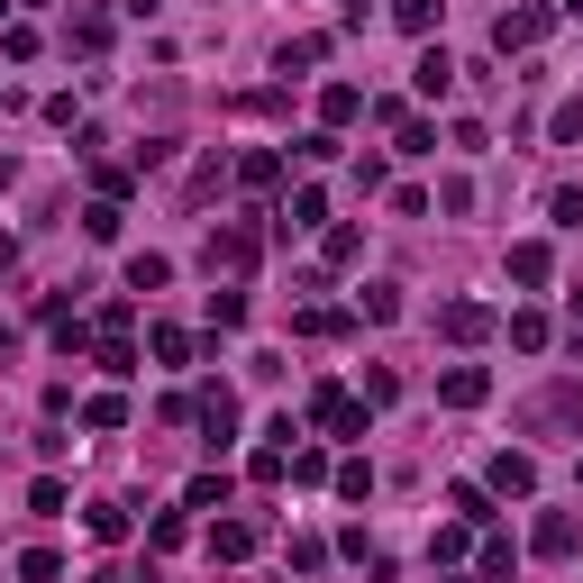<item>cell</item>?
<instances>
[{
  "instance_id": "obj_5",
  "label": "cell",
  "mask_w": 583,
  "mask_h": 583,
  "mask_svg": "<svg viewBox=\"0 0 583 583\" xmlns=\"http://www.w3.org/2000/svg\"><path fill=\"white\" fill-rule=\"evenodd\" d=\"M438 328H447L456 347H474V338H493V311H484V301H447V311H438Z\"/></svg>"
},
{
  "instance_id": "obj_2",
  "label": "cell",
  "mask_w": 583,
  "mask_h": 583,
  "mask_svg": "<svg viewBox=\"0 0 583 583\" xmlns=\"http://www.w3.org/2000/svg\"><path fill=\"white\" fill-rule=\"evenodd\" d=\"M538 37H547V10H501V19H493V46H501V56H529Z\"/></svg>"
},
{
  "instance_id": "obj_3",
  "label": "cell",
  "mask_w": 583,
  "mask_h": 583,
  "mask_svg": "<svg viewBox=\"0 0 583 583\" xmlns=\"http://www.w3.org/2000/svg\"><path fill=\"white\" fill-rule=\"evenodd\" d=\"M311 420H319V428H338V438H365V411H356L338 384H319V392H311Z\"/></svg>"
},
{
  "instance_id": "obj_15",
  "label": "cell",
  "mask_w": 583,
  "mask_h": 583,
  "mask_svg": "<svg viewBox=\"0 0 583 583\" xmlns=\"http://www.w3.org/2000/svg\"><path fill=\"white\" fill-rule=\"evenodd\" d=\"M73 46H83V56H100V46H110V19H100V10H73Z\"/></svg>"
},
{
  "instance_id": "obj_26",
  "label": "cell",
  "mask_w": 583,
  "mask_h": 583,
  "mask_svg": "<svg viewBox=\"0 0 583 583\" xmlns=\"http://www.w3.org/2000/svg\"><path fill=\"white\" fill-rule=\"evenodd\" d=\"M19 574H28V583H56L64 566H56V547H28V556H19Z\"/></svg>"
},
{
  "instance_id": "obj_28",
  "label": "cell",
  "mask_w": 583,
  "mask_h": 583,
  "mask_svg": "<svg viewBox=\"0 0 583 583\" xmlns=\"http://www.w3.org/2000/svg\"><path fill=\"white\" fill-rule=\"evenodd\" d=\"M210 319L219 328H246V292H210Z\"/></svg>"
},
{
  "instance_id": "obj_25",
  "label": "cell",
  "mask_w": 583,
  "mask_h": 583,
  "mask_svg": "<svg viewBox=\"0 0 583 583\" xmlns=\"http://www.w3.org/2000/svg\"><path fill=\"white\" fill-rule=\"evenodd\" d=\"M183 501H192V511H219V501H228V474H201V484H192Z\"/></svg>"
},
{
  "instance_id": "obj_6",
  "label": "cell",
  "mask_w": 583,
  "mask_h": 583,
  "mask_svg": "<svg viewBox=\"0 0 583 583\" xmlns=\"http://www.w3.org/2000/svg\"><path fill=\"white\" fill-rule=\"evenodd\" d=\"M493 493H511V501H529V493H538V465H529V456H511V447H501V456H493Z\"/></svg>"
},
{
  "instance_id": "obj_12",
  "label": "cell",
  "mask_w": 583,
  "mask_h": 583,
  "mask_svg": "<svg viewBox=\"0 0 583 583\" xmlns=\"http://www.w3.org/2000/svg\"><path fill=\"white\" fill-rule=\"evenodd\" d=\"M201 428H210V447L238 438V401H228V392H201Z\"/></svg>"
},
{
  "instance_id": "obj_16",
  "label": "cell",
  "mask_w": 583,
  "mask_h": 583,
  "mask_svg": "<svg viewBox=\"0 0 583 583\" xmlns=\"http://www.w3.org/2000/svg\"><path fill=\"white\" fill-rule=\"evenodd\" d=\"M238 183H246V192H274V183H283V156H246Z\"/></svg>"
},
{
  "instance_id": "obj_29",
  "label": "cell",
  "mask_w": 583,
  "mask_h": 583,
  "mask_svg": "<svg viewBox=\"0 0 583 583\" xmlns=\"http://www.w3.org/2000/svg\"><path fill=\"white\" fill-rule=\"evenodd\" d=\"M547 210H556V228H583V192L566 183V192H556V201H547Z\"/></svg>"
},
{
  "instance_id": "obj_13",
  "label": "cell",
  "mask_w": 583,
  "mask_h": 583,
  "mask_svg": "<svg viewBox=\"0 0 583 583\" xmlns=\"http://www.w3.org/2000/svg\"><path fill=\"white\" fill-rule=\"evenodd\" d=\"M447 83H456V56H447V46H428V56H420V92H428V100H438Z\"/></svg>"
},
{
  "instance_id": "obj_23",
  "label": "cell",
  "mask_w": 583,
  "mask_h": 583,
  "mask_svg": "<svg viewBox=\"0 0 583 583\" xmlns=\"http://www.w3.org/2000/svg\"><path fill=\"white\" fill-rule=\"evenodd\" d=\"M0 56H10V64H28V56H37V28H19V19H10V28H0Z\"/></svg>"
},
{
  "instance_id": "obj_20",
  "label": "cell",
  "mask_w": 583,
  "mask_h": 583,
  "mask_svg": "<svg viewBox=\"0 0 583 583\" xmlns=\"http://www.w3.org/2000/svg\"><path fill=\"white\" fill-rule=\"evenodd\" d=\"M83 420H92V428H119V420H129V401H119V392H92Z\"/></svg>"
},
{
  "instance_id": "obj_8",
  "label": "cell",
  "mask_w": 583,
  "mask_h": 583,
  "mask_svg": "<svg viewBox=\"0 0 583 583\" xmlns=\"http://www.w3.org/2000/svg\"><path fill=\"white\" fill-rule=\"evenodd\" d=\"M319 119H328V129H347V119H365V92H356V83H328V92H319Z\"/></svg>"
},
{
  "instance_id": "obj_17",
  "label": "cell",
  "mask_w": 583,
  "mask_h": 583,
  "mask_svg": "<svg viewBox=\"0 0 583 583\" xmlns=\"http://www.w3.org/2000/svg\"><path fill=\"white\" fill-rule=\"evenodd\" d=\"M547 137H556V146H583V100H556V119H547Z\"/></svg>"
},
{
  "instance_id": "obj_4",
  "label": "cell",
  "mask_w": 583,
  "mask_h": 583,
  "mask_svg": "<svg viewBox=\"0 0 583 583\" xmlns=\"http://www.w3.org/2000/svg\"><path fill=\"white\" fill-rule=\"evenodd\" d=\"M520 420H529V428H583V392H538Z\"/></svg>"
},
{
  "instance_id": "obj_27",
  "label": "cell",
  "mask_w": 583,
  "mask_h": 583,
  "mask_svg": "<svg viewBox=\"0 0 583 583\" xmlns=\"http://www.w3.org/2000/svg\"><path fill=\"white\" fill-rule=\"evenodd\" d=\"M319 56H328V37H301V46H283V73H311Z\"/></svg>"
},
{
  "instance_id": "obj_21",
  "label": "cell",
  "mask_w": 583,
  "mask_h": 583,
  "mask_svg": "<svg viewBox=\"0 0 583 583\" xmlns=\"http://www.w3.org/2000/svg\"><path fill=\"white\" fill-rule=\"evenodd\" d=\"M328 219V201L319 192H292V210H283V228H319Z\"/></svg>"
},
{
  "instance_id": "obj_9",
  "label": "cell",
  "mask_w": 583,
  "mask_h": 583,
  "mask_svg": "<svg viewBox=\"0 0 583 583\" xmlns=\"http://www.w3.org/2000/svg\"><path fill=\"white\" fill-rule=\"evenodd\" d=\"M210 556H219V566H238V556H256V529H246V520H219V529H210Z\"/></svg>"
},
{
  "instance_id": "obj_31",
  "label": "cell",
  "mask_w": 583,
  "mask_h": 583,
  "mask_svg": "<svg viewBox=\"0 0 583 583\" xmlns=\"http://www.w3.org/2000/svg\"><path fill=\"white\" fill-rule=\"evenodd\" d=\"M0 19H10V0H0Z\"/></svg>"
},
{
  "instance_id": "obj_24",
  "label": "cell",
  "mask_w": 583,
  "mask_h": 583,
  "mask_svg": "<svg viewBox=\"0 0 583 583\" xmlns=\"http://www.w3.org/2000/svg\"><path fill=\"white\" fill-rule=\"evenodd\" d=\"M511 347H529V356H538V347H547V319H538V311H520V319H511Z\"/></svg>"
},
{
  "instance_id": "obj_19",
  "label": "cell",
  "mask_w": 583,
  "mask_h": 583,
  "mask_svg": "<svg viewBox=\"0 0 583 583\" xmlns=\"http://www.w3.org/2000/svg\"><path fill=\"white\" fill-rule=\"evenodd\" d=\"M83 238H100V246L119 238V201H92V210H83Z\"/></svg>"
},
{
  "instance_id": "obj_14",
  "label": "cell",
  "mask_w": 583,
  "mask_h": 583,
  "mask_svg": "<svg viewBox=\"0 0 583 583\" xmlns=\"http://www.w3.org/2000/svg\"><path fill=\"white\" fill-rule=\"evenodd\" d=\"M165 283H173L165 256H129V292H165Z\"/></svg>"
},
{
  "instance_id": "obj_18",
  "label": "cell",
  "mask_w": 583,
  "mask_h": 583,
  "mask_svg": "<svg viewBox=\"0 0 583 583\" xmlns=\"http://www.w3.org/2000/svg\"><path fill=\"white\" fill-rule=\"evenodd\" d=\"M392 19H401L411 37H428V28H438V0H392Z\"/></svg>"
},
{
  "instance_id": "obj_22",
  "label": "cell",
  "mask_w": 583,
  "mask_h": 583,
  "mask_svg": "<svg viewBox=\"0 0 583 583\" xmlns=\"http://www.w3.org/2000/svg\"><path fill=\"white\" fill-rule=\"evenodd\" d=\"M92 538H100V547H119V538H129V511H110V501H100V511H92Z\"/></svg>"
},
{
  "instance_id": "obj_1",
  "label": "cell",
  "mask_w": 583,
  "mask_h": 583,
  "mask_svg": "<svg viewBox=\"0 0 583 583\" xmlns=\"http://www.w3.org/2000/svg\"><path fill=\"white\" fill-rule=\"evenodd\" d=\"M201 265H210V274H246V265H256V228H210Z\"/></svg>"
},
{
  "instance_id": "obj_10",
  "label": "cell",
  "mask_w": 583,
  "mask_h": 583,
  "mask_svg": "<svg viewBox=\"0 0 583 583\" xmlns=\"http://www.w3.org/2000/svg\"><path fill=\"white\" fill-rule=\"evenodd\" d=\"M547 274H556V256H547V246H538V238H529V246H511V283H529V292H538V283H547Z\"/></svg>"
},
{
  "instance_id": "obj_7",
  "label": "cell",
  "mask_w": 583,
  "mask_h": 583,
  "mask_svg": "<svg viewBox=\"0 0 583 583\" xmlns=\"http://www.w3.org/2000/svg\"><path fill=\"white\" fill-rule=\"evenodd\" d=\"M438 392L456 401V411H474V401H493V374H484V365H456V374H447Z\"/></svg>"
},
{
  "instance_id": "obj_30",
  "label": "cell",
  "mask_w": 583,
  "mask_h": 583,
  "mask_svg": "<svg viewBox=\"0 0 583 583\" xmlns=\"http://www.w3.org/2000/svg\"><path fill=\"white\" fill-rule=\"evenodd\" d=\"M566 10H574V19H583V0H566Z\"/></svg>"
},
{
  "instance_id": "obj_11",
  "label": "cell",
  "mask_w": 583,
  "mask_h": 583,
  "mask_svg": "<svg viewBox=\"0 0 583 583\" xmlns=\"http://www.w3.org/2000/svg\"><path fill=\"white\" fill-rule=\"evenodd\" d=\"M574 538H583L574 511H547V520H538V556H574Z\"/></svg>"
}]
</instances>
